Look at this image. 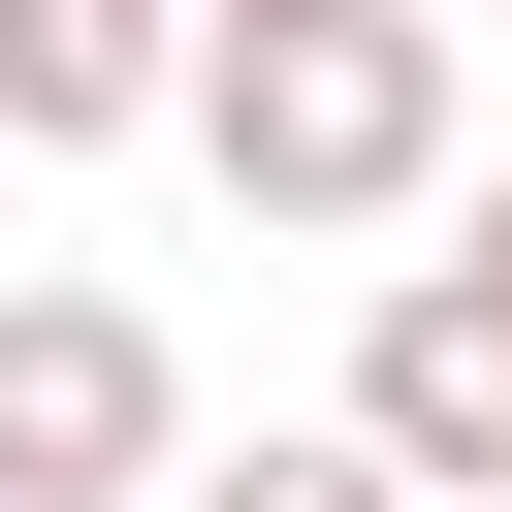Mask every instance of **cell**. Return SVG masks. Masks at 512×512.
<instances>
[{"instance_id":"1","label":"cell","mask_w":512,"mask_h":512,"mask_svg":"<svg viewBox=\"0 0 512 512\" xmlns=\"http://www.w3.org/2000/svg\"><path fill=\"white\" fill-rule=\"evenodd\" d=\"M256 224H416L448 192V0H288V32H192V96H160Z\"/></svg>"},{"instance_id":"2","label":"cell","mask_w":512,"mask_h":512,"mask_svg":"<svg viewBox=\"0 0 512 512\" xmlns=\"http://www.w3.org/2000/svg\"><path fill=\"white\" fill-rule=\"evenodd\" d=\"M160 448H192L160 320L128 288H0V512H160Z\"/></svg>"},{"instance_id":"3","label":"cell","mask_w":512,"mask_h":512,"mask_svg":"<svg viewBox=\"0 0 512 512\" xmlns=\"http://www.w3.org/2000/svg\"><path fill=\"white\" fill-rule=\"evenodd\" d=\"M352 448H384L416 512H512V320H480L448 256H416V288L352 320Z\"/></svg>"},{"instance_id":"4","label":"cell","mask_w":512,"mask_h":512,"mask_svg":"<svg viewBox=\"0 0 512 512\" xmlns=\"http://www.w3.org/2000/svg\"><path fill=\"white\" fill-rule=\"evenodd\" d=\"M192 96V0H0V160H96Z\"/></svg>"},{"instance_id":"5","label":"cell","mask_w":512,"mask_h":512,"mask_svg":"<svg viewBox=\"0 0 512 512\" xmlns=\"http://www.w3.org/2000/svg\"><path fill=\"white\" fill-rule=\"evenodd\" d=\"M160 512H416L352 416H288V448H160Z\"/></svg>"},{"instance_id":"6","label":"cell","mask_w":512,"mask_h":512,"mask_svg":"<svg viewBox=\"0 0 512 512\" xmlns=\"http://www.w3.org/2000/svg\"><path fill=\"white\" fill-rule=\"evenodd\" d=\"M448 288H480V320H512V192H480V224H448Z\"/></svg>"},{"instance_id":"7","label":"cell","mask_w":512,"mask_h":512,"mask_svg":"<svg viewBox=\"0 0 512 512\" xmlns=\"http://www.w3.org/2000/svg\"><path fill=\"white\" fill-rule=\"evenodd\" d=\"M192 32H288V0H192Z\"/></svg>"}]
</instances>
